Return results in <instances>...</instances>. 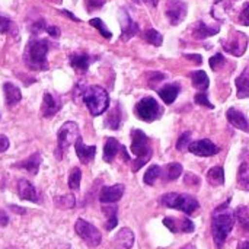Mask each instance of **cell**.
Here are the masks:
<instances>
[{
    "instance_id": "cell-1",
    "label": "cell",
    "mask_w": 249,
    "mask_h": 249,
    "mask_svg": "<svg viewBox=\"0 0 249 249\" xmlns=\"http://www.w3.org/2000/svg\"><path fill=\"white\" fill-rule=\"evenodd\" d=\"M235 226V213L229 210V201L214 210L213 214V239L217 248H222Z\"/></svg>"
},
{
    "instance_id": "cell-2",
    "label": "cell",
    "mask_w": 249,
    "mask_h": 249,
    "mask_svg": "<svg viewBox=\"0 0 249 249\" xmlns=\"http://www.w3.org/2000/svg\"><path fill=\"white\" fill-rule=\"evenodd\" d=\"M47 54H48V42L45 39L34 38L28 42L25 53H23L25 64L31 70H35V71L47 70L48 69Z\"/></svg>"
},
{
    "instance_id": "cell-3",
    "label": "cell",
    "mask_w": 249,
    "mask_h": 249,
    "mask_svg": "<svg viewBox=\"0 0 249 249\" xmlns=\"http://www.w3.org/2000/svg\"><path fill=\"white\" fill-rule=\"evenodd\" d=\"M131 152L136 156V160L133 162L131 169H133V172H137L152 158V149L149 144V139L142 130L131 131Z\"/></svg>"
},
{
    "instance_id": "cell-4",
    "label": "cell",
    "mask_w": 249,
    "mask_h": 249,
    "mask_svg": "<svg viewBox=\"0 0 249 249\" xmlns=\"http://www.w3.org/2000/svg\"><path fill=\"white\" fill-rule=\"evenodd\" d=\"M83 102L86 104L89 112L93 117L104 114L109 105V96L107 90L101 86H89L82 92Z\"/></svg>"
},
{
    "instance_id": "cell-5",
    "label": "cell",
    "mask_w": 249,
    "mask_h": 249,
    "mask_svg": "<svg viewBox=\"0 0 249 249\" xmlns=\"http://www.w3.org/2000/svg\"><path fill=\"white\" fill-rule=\"evenodd\" d=\"M160 204L169 209L181 210L185 214H193L196 210H198L200 204L198 201L188 196V194H178V193H168L160 197Z\"/></svg>"
},
{
    "instance_id": "cell-6",
    "label": "cell",
    "mask_w": 249,
    "mask_h": 249,
    "mask_svg": "<svg viewBox=\"0 0 249 249\" xmlns=\"http://www.w3.org/2000/svg\"><path fill=\"white\" fill-rule=\"evenodd\" d=\"M79 137V127L73 121L64 123L58 130V146L55 150V156L61 159V155L66 149H69L70 144H73Z\"/></svg>"
},
{
    "instance_id": "cell-7",
    "label": "cell",
    "mask_w": 249,
    "mask_h": 249,
    "mask_svg": "<svg viewBox=\"0 0 249 249\" xmlns=\"http://www.w3.org/2000/svg\"><path fill=\"white\" fill-rule=\"evenodd\" d=\"M222 45L226 53H229L235 57H241L245 54V51L248 48V36L241 31L232 29L231 34L228 35V38L222 41Z\"/></svg>"
},
{
    "instance_id": "cell-8",
    "label": "cell",
    "mask_w": 249,
    "mask_h": 249,
    "mask_svg": "<svg viewBox=\"0 0 249 249\" xmlns=\"http://www.w3.org/2000/svg\"><path fill=\"white\" fill-rule=\"evenodd\" d=\"M162 109H160V105L158 104V101L152 96H144L142 98L137 105H136V115L146 121V123H152L155 121L156 118H159Z\"/></svg>"
},
{
    "instance_id": "cell-9",
    "label": "cell",
    "mask_w": 249,
    "mask_h": 249,
    "mask_svg": "<svg viewBox=\"0 0 249 249\" xmlns=\"http://www.w3.org/2000/svg\"><path fill=\"white\" fill-rule=\"evenodd\" d=\"M76 233L89 245V247H98L102 241L101 232L90 223H88L83 219H79L74 225Z\"/></svg>"
},
{
    "instance_id": "cell-10",
    "label": "cell",
    "mask_w": 249,
    "mask_h": 249,
    "mask_svg": "<svg viewBox=\"0 0 249 249\" xmlns=\"http://www.w3.org/2000/svg\"><path fill=\"white\" fill-rule=\"evenodd\" d=\"M166 18L169 19L171 25H179L187 16V4L182 0H166L165 9Z\"/></svg>"
},
{
    "instance_id": "cell-11",
    "label": "cell",
    "mask_w": 249,
    "mask_h": 249,
    "mask_svg": "<svg viewBox=\"0 0 249 249\" xmlns=\"http://www.w3.org/2000/svg\"><path fill=\"white\" fill-rule=\"evenodd\" d=\"M188 150L193 155L203 156V158H210V156H214V155H217L220 152V149L213 142H210L207 139H203V140H197V142L190 143Z\"/></svg>"
},
{
    "instance_id": "cell-12",
    "label": "cell",
    "mask_w": 249,
    "mask_h": 249,
    "mask_svg": "<svg viewBox=\"0 0 249 249\" xmlns=\"http://www.w3.org/2000/svg\"><path fill=\"white\" fill-rule=\"evenodd\" d=\"M163 225L172 232V233H191L194 232V223L190 219H178V217H165Z\"/></svg>"
},
{
    "instance_id": "cell-13",
    "label": "cell",
    "mask_w": 249,
    "mask_h": 249,
    "mask_svg": "<svg viewBox=\"0 0 249 249\" xmlns=\"http://www.w3.org/2000/svg\"><path fill=\"white\" fill-rule=\"evenodd\" d=\"M123 196H124L123 184H117L112 187H104L99 194V201L102 204H112V203H117L118 200H121Z\"/></svg>"
},
{
    "instance_id": "cell-14",
    "label": "cell",
    "mask_w": 249,
    "mask_h": 249,
    "mask_svg": "<svg viewBox=\"0 0 249 249\" xmlns=\"http://www.w3.org/2000/svg\"><path fill=\"white\" fill-rule=\"evenodd\" d=\"M74 149L77 153V158L82 163L88 165L95 159V153H96V146H86L82 140V137L79 136L77 140L74 142Z\"/></svg>"
},
{
    "instance_id": "cell-15",
    "label": "cell",
    "mask_w": 249,
    "mask_h": 249,
    "mask_svg": "<svg viewBox=\"0 0 249 249\" xmlns=\"http://www.w3.org/2000/svg\"><path fill=\"white\" fill-rule=\"evenodd\" d=\"M139 34V25L130 18V15L123 10L121 12V38L123 41H128L134 35Z\"/></svg>"
},
{
    "instance_id": "cell-16",
    "label": "cell",
    "mask_w": 249,
    "mask_h": 249,
    "mask_svg": "<svg viewBox=\"0 0 249 249\" xmlns=\"http://www.w3.org/2000/svg\"><path fill=\"white\" fill-rule=\"evenodd\" d=\"M134 245V233L128 228H123L114 238L115 249H131Z\"/></svg>"
},
{
    "instance_id": "cell-17",
    "label": "cell",
    "mask_w": 249,
    "mask_h": 249,
    "mask_svg": "<svg viewBox=\"0 0 249 249\" xmlns=\"http://www.w3.org/2000/svg\"><path fill=\"white\" fill-rule=\"evenodd\" d=\"M226 117H228V121L238 130H242V131H249V124L247 117L238 111L236 108H229L228 112H226Z\"/></svg>"
},
{
    "instance_id": "cell-18",
    "label": "cell",
    "mask_w": 249,
    "mask_h": 249,
    "mask_svg": "<svg viewBox=\"0 0 249 249\" xmlns=\"http://www.w3.org/2000/svg\"><path fill=\"white\" fill-rule=\"evenodd\" d=\"M219 31H220L219 26L207 25V23L203 22V20L197 22V23L193 26V35H194L197 39H204V38H207V36L216 35V34H219Z\"/></svg>"
},
{
    "instance_id": "cell-19",
    "label": "cell",
    "mask_w": 249,
    "mask_h": 249,
    "mask_svg": "<svg viewBox=\"0 0 249 249\" xmlns=\"http://www.w3.org/2000/svg\"><path fill=\"white\" fill-rule=\"evenodd\" d=\"M3 92H4V99H6L7 107H13L16 104H19L22 99V93H20L19 88L13 83H4Z\"/></svg>"
},
{
    "instance_id": "cell-20",
    "label": "cell",
    "mask_w": 249,
    "mask_h": 249,
    "mask_svg": "<svg viewBox=\"0 0 249 249\" xmlns=\"http://www.w3.org/2000/svg\"><path fill=\"white\" fill-rule=\"evenodd\" d=\"M236 95L241 99H245L249 96V66L238 76L236 79Z\"/></svg>"
},
{
    "instance_id": "cell-21",
    "label": "cell",
    "mask_w": 249,
    "mask_h": 249,
    "mask_svg": "<svg viewBox=\"0 0 249 249\" xmlns=\"http://www.w3.org/2000/svg\"><path fill=\"white\" fill-rule=\"evenodd\" d=\"M181 88L178 83H171V85H165L162 89H159V96L162 98V101L169 105V104H174L178 93H179Z\"/></svg>"
},
{
    "instance_id": "cell-22",
    "label": "cell",
    "mask_w": 249,
    "mask_h": 249,
    "mask_svg": "<svg viewBox=\"0 0 249 249\" xmlns=\"http://www.w3.org/2000/svg\"><path fill=\"white\" fill-rule=\"evenodd\" d=\"M42 115L44 117H53L54 114L58 112L60 109V102L51 95V93H44L42 99Z\"/></svg>"
},
{
    "instance_id": "cell-23",
    "label": "cell",
    "mask_w": 249,
    "mask_h": 249,
    "mask_svg": "<svg viewBox=\"0 0 249 249\" xmlns=\"http://www.w3.org/2000/svg\"><path fill=\"white\" fill-rule=\"evenodd\" d=\"M39 165H41V155H39V153H34V155H31L28 159H25V160L16 163L15 166H16V168H22V169L28 171V172L32 174V175H36V174H38V169H39Z\"/></svg>"
},
{
    "instance_id": "cell-24",
    "label": "cell",
    "mask_w": 249,
    "mask_h": 249,
    "mask_svg": "<svg viewBox=\"0 0 249 249\" xmlns=\"http://www.w3.org/2000/svg\"><path fill=\"white\" fill-rule=\"evenodd\" d=\"M120 150H121V144L118 143V140L114 139V137H109L107 140L105 146H104V160L107 163H111L115 159V156L118 155Z\"/></svg>"
},
{
    "instance_id": "cell-25",
    "label": "cell",
    "mask_w": 249,
    "mask_h": 249,
    "mask_svg": "<svg viewBox=\"0 0 249 249\" xmlns=\"http://www.w3.org/2000/svg\"><path fill=\"white\" fill-rule=\"evenodd\" d=\"M18 193H19V197L22 200L36 201V191H35L34 185L26 179H20L18 182Z\"/></svg>"
},
{
    "instance_id": "cell-26",
    "label": "cell",
    "mask_w": 249,
    "mask_h": 249,
    "mask_svg": "<svg viewBox=\"0 0 249 249\" xmlns=\"http://www.w3.org/2000/svg\"><path fill=\"white\" fill-rule=\"evenodd\" d=\"M191 80H193V85L196 89L204 92L209 89V85H210V79L207 76L206 71L203 70H197V71H191Z\"/></svg>"
},
{
    "instance_id": "cell-27",
    "label": "cell",
    "mask_w": 249,
    "mask_h": 249,
    "mask_svg": "<svg viewBox=\"0 0 249 249\" xmlns=\"http://www.w3.org/2000/svg\"><path fill=\"white\" fill-rule=\"evenodd\" d=\"M70 64L77 71H86L90 64V57L88 54H71L70 55Z\"/></svg>"
},
{
    "instance_id": "cell-28",
    "label": "cell",
    "mask_w": 249,
    "mask_h": 249,
    "mask_svg": "<svg viewBox=\"0 0 249 249\" xmlns=\"http://www.w3.org/2000/svg\"><path fill=\"white\" fill-rule=\"evenodd\" d=\"M207 181L213 187H220L225 184V171L222 166H214L207 172Z\"/></svg>"
},
{
    "instance_id": "cell-29",
    "label": "cell",
    "mask_w": 249,
    "mask_h": 249,
    "mask_svg": "<svg viewBox=\"0 0 249 249\" xmlns=\"http://www.w3.org/2000/svg\"><path fill=\"white\" fill-rule=\"evenodd\" d=\"M235 220H238V225L245 233H249V210L247 207L242 206L235 210Z\"/></svg>"
},
{
    "instance_id": "cell-30",
    "label": "cell",
    "mask_w": 249,
    "mask_h": 249,
    "mask_svg": "<svg viewBox=\"0 0 249 249\" xmlns=\"http://www.w3.org/2000/svg\"><path fill=\"white\" fill-rule=\"evenodd\" d=\"M182 174V165L181 163H169V165H166L165 166V169H163V178L166 179V181H175V179H178L179 178V175ZM160 175V177H162Z\"/></svg>"
},
{
    "instance_id": "cell-31",
    "label": "cell",
    "mask_w": 249,
    "mask_h": 249,
    "mask_svg": "<svg viewBox=\"0 0 249 249\" xmlns=\"http://www.w3.org/2000/svg\"><path fill=\"white\" fill-rule=\"evenodd\" d=\"M160 175H162V168L159 165H153L146 171V174L143 177V181H144L146 185H153L156 182V179L160 178Z\"/></svg>"
},
{
    "instance_id": "cell-32",
    "label": "cell",
    "mask_w": 249,
    "mask_h": 249,
    "mask_svg": "<svg viewBox=\"0 0 249 249\" xmlns=\"http://www.w3.org/2000/svg\"><path fill=\"white\" fill-rule=\"evenodd\" d=\"M120 123H121V112H120V107L117 105L115 108L111 109V112L105 121V125L112 128V130H117L120 127Z\"/></svg>"
},
{
    "instance_id": "cell-33",
    "label": "cell",
    "mask_w": 249,
    "mask_h": 249,
    "mask_svg": "<svg viewBox=\"0 0 249 249\" xmlns=\"http://www.w3.org/2000/svg\"><path fill=\"white\" fill-rule=\"evenodd\" d=\"M144 39H146L149 44L155 45V47H160V45H162V42H163V36H162V34H160V32H158V31H156V29H153V28H150V29H147V31L144 32Z\"/></svg>"
},
{
    "instance_id": "cell-34",
    "label": "cell",
    "mask_w": 249,
    "mask_h": 249,
    "mask_svg": "<svg viewBox=\"0 0 249 249\" xmlns=\"http://www.w3.org/2000/svg\"><path fill=\"white\" fill-rule=\"evenodd\" d=\"M55 206L63 209V210H67V209H73L76 201H74V197L71 194H66V196H61V197H55L54 200Z\"/></svg>"
},
{
    "instance_id": "cell-35",
    "label": "cell",
    "mask_w": 249,
    "mask_h": 249,
    "mask_svg": "<svg viewBox=\"0 0 249 249\" xmlns=\"http://www.w3.org/2000/svg\"><path fill=\"white\" fill-rule=\"evenodd\" d=\"M89 23H90L93 28H96V29L101 32V35H102L104 38H107V39H111V38H112L111 31L107 28V25L102 22V19H99V18H93V19H90V20H89Z\"/></svg>"
},
{
    "instance_id": "cell-36",
    "label": "cell",
    "mask_w": 249,
    "mask_h": 249,
    "mask_svg": "<svg viewBox=\"0 0 249 249\" xmlns=\"http://www.w3.org/2000/svg\"><path fill=\"white\" fill-rule=\"evenodd\" d=\"M238 182L244 190L249 191V165H247V163H242L241 168H239Z\"/></svg>"
},
{
    "instance_id": "cell-37",
    "label": "cell",
    "mask_w": 249,
    "mask_h": 249,
    "mask_svg": "<svg viewBox=\"0 0 249 249\" xmlns=\"http://www.w3.org/2000/svg\"><path fill=\"white\" fill-rule=\"evenodd\" d=\"M80 181H82V172L79 168H73L70 175H69V187L71 190H79L80 187Z\"/></svg>"
},
{
    "instance_id": "cell-38",
    "label": "cell",
    "mask_w": 249,
    "mask_h": 249,
    "mask_svg": "<svg viewBox=\"0 0 249 249\" xmlns=\"http://www.w3.org/2000/svg\"><path fill=\"white\" fill-rule=\"evenodd\" d=\"M104 212L108 216L107 229L112 231L117 226V223H118V220H117V207H104Z\"/></svg>"
},
{
    "instance_id": "cell-39",
    "label": "cell",
    "mask_w": 249,
    "mask_h": 249,
    "mask_svg": "<svg viewBox=\"0 0 249 249\" xmlns=\"http://www.w3.org/2000/svg\"><path fill=\"white\" fill-rule=\"evenodd\" d=\"M190 143H191V131H184L177 142V149L182 152L190 146Z\"/></svg>"
},
{
    "instance_id": "cell-40",
    "label": "cell",
    "mask_w": 249,
    "mask_h": 249,
    "mask_svg": "<svg viewBox=\"0 0 249 249\" xmlns=\"http://www.w3.org/2000/svg\"><path fill=\"white\" fill-rule=\"evenodd\" d=\"M225 57L222 55V54H214L212 58H210V67H212V70H214V71H217V70H220L223 66H225Z\"/></svg>"
},
{
    "instance_id": "cell-41",
    "label": "cell",
    "mask_w": 249,
    "mask_h": 249,
    "mask_svg": "<svg viewBox=\"0 0 249 249\" xmlns=\"http://www.w3.org/2000/svg\"><path fill=\"white\" fill-rule=\"evenodd\" d=\"M13 26H15L13 22L9 18H6L4 15L0 13V34H9Z\"/></svg>"
},
{
    "instance_id": "cell-42",
    "label": "cell",
    "mask_w": 249,
    "mask_h": 249,
    "mask_svg": "<svg viewBox=\"0 0 249 249\" xmlns=\"http://www.w3.org/2000/svg\"><path fill=\"white\" fill-rule=\"evenodd\" d=\"M196 104H198V105H203V107H207V108H210V109H213L214 108V105L209 101V98H207V95L206 93H203V92H200V93H197L196 95Z\"/></svg>"
},
{
    "instance_id": "cell-43",
    "label": "cell",
    "mask_w": 249,
    "mask_h": 249,
    "mask_svg": "<svg viewBox=\"0 0 249 249\" xmlns=\"http://www.w3.org/2000/svg\"><path fill=\"white\" fill-rule=\"evenodd\" d=\"M239 22L245 26H249V1L244 4L242 7V12L239 15Z\"/></svg>"
},
{
    "instance_id": "cell-44",
    "label": "cell",
    "mask_w": 249,
    "mask_h": 249,
    "mask_svg": "<svg viewBox=\"0 0 249 249\" xmlns=\"http://www.w3.org/2000/svg\"><path fill=\"white\" fill-rule=\"evenodd\" d=\"M184 181H185L187 185H198V184H200V178H198L196 174H191V172L185 174Z\"/></svg>"
},
{
    "instance_id": "cell-45",
    "label": "cell",
    "mask_w": 249,
    "mask_h": 249,
    "mask_svg": "<svg viewBox=\"0 0 249 249\" xmlns=\"http://www.w3.org/2000/svg\"><path fill=\"white\" fill-rule=\"evenodd\" d=\"M165 79V74L163 73H160V71H156V73H152L150 74V77H149V83H150V86L153 88L155 86V83L158 85L160 80H163Z\"/></svg>"
},
{
    "instance_id": "cell-46",
    "label": "cell",
    "mask_w": 249,
    "mask_h": 249,
    "mask_svg": "<svg viewBox=\"0 0 249 249\" xmlns=\"http://www.w3.org/2000/svg\"><path fill=\"white\" fill-rule=\"evenodd\" d=\"M184 57L188 58V60H191V61H194L196 64H201L203 63V57L200 54H185Z\"/></svg>"
},
{
    "instance_id": "cell-47",
    "label": "cell",
    "mask_w": 249,
    "mask_h": 249,
    "mask_svg": "<svg viewBox=\"0 0 249 249\" xmlns=\"http://www.w3.org/2000/svg\"><path fill=\"white\" fill-rule=\"evenodd\" d=\"M9 149V139L6 136H0V153Z\"/></svg>"
},
{
    "instance_id": "cell-48",
    "label": "cell",
    "mask_w": 249,
    "mask_h": 249,
    "mask_svg": "<svg viewBox=\"0 0 249 249\" xmlns=\"http://www.w3.org/2000/svg\"><path fill=\"white\" fill-rule=\"evenodd\" d=\"M51 36H54V38H57L58 35H60V29L57 28V26H47V29H45Z\"/></svg>"
},
{
    "instance_id": "cell-49",
    "label": "cell",
    "mask_w": 249,
    "mask_h": 249,
    "mask_svg": "<svg viewBox=\"0 0 249 249\" xmlns=\"http://www.w3.org/2000/svg\"><path fill=\"white\" fill-rule=\"evenodd\" d=\"M7 222H9L7 214H6L3 210H0V226H6V225H7Z\"/></svg>"
},
{
    "instance_id": "cell-50",
    "label": "cell",
    "mask_w": 249,
    "mask_h": 249,
    "mask_svg": "<svg viewBox=\"0 0 249 249\" xmlns=\"http://www.w3.org/2000/svg\"><path fill=\"white\" fill-rule=\"evenodd\" d=\"M142 1H144L149 7H156L159 3V0H142Z\"/></svg>"
},
{
    "instance_id": "cell-51",
    "label": "cell",
    "mask_w": 249,
    "mask_h": 249,
    "mask_svg": "<svg viewBox=\"0 0 249 249\" xmlns=\"http://www.w3.org/2000/svg\"><path fill=\"white\" fill-rule=\"evenodd\" d=\"M63 13H64V15H67L69 18H71V19H73V20H76V22H79V20H80V19H77L73 13H70V12H67V10H63Z\"/></svg>"
},
{
    "instance_id": "cell-52",
    "label": "cell",
    "mask_w": 249,
    "mask_h": 249,
    "mask_svg": "<svg viewBox=\"0 0 249 249\" xmlns=\"http://www.w3.org/2000/svg\"><path fill=\"white\" fill-rule=\"evenodd\" d=\"M238 249H249V241L248 242H244V244H241Z\"/></svg>"
},
{
    "instance_id": "cell-53",
    "label": "cell",
    "mask_w": 249,
    "mask_h": 249,
    "mask_svg": "<svg viewBox=\"0 0 249 249\" xmlns=\"http://www.w3.org/2000/svg\"><path fill=\"white\" fill-rule=\"evenodd\" d=\"M12 209H13L15 212H18L19 214H23V213H25V209H19V207H15V206H13Z\"/></svg>"
},
{
    "instance_id": "cell-54",
    "label": "cell",
    "mask_w": 249,
    "mask_h": 249,
    "mask_svg": "<svg viewBox=\"0 0 249 249\" xmlns=\"http://www.w3.org/2000/svg\"><path fill=\"white\" fill-rule=\"evenodd\" d=\"M133 1H136V3H139V1H140V0H133Z\"/></svg>"
},
{
    "instance_id": "cell-55",
    "label": "cell",
    "mask_w": 249,
    "mask_h": 249,
    "mask_svg": "<svg viewBox=\"0 0 249 249\" xmlns=\"http://www.w3.org/2000/svg\"><path fill=\"white\" fill-rule=\"evenodd\" d=\"M58 1H60V0H58Z\"/></svg>"
}]
</instances>
